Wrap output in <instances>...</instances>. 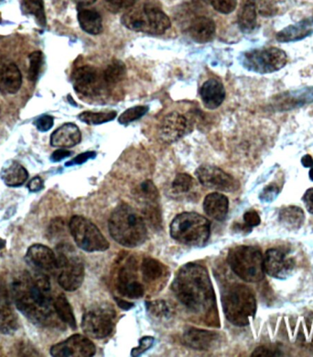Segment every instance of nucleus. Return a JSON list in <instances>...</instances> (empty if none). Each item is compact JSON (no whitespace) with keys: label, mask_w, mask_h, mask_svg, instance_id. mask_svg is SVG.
<instances>
[{"label":"nucleus","mask_w":313,"mask_h":357,"mask_svg":"<svg viewBox=\"0 0 313 357\" xmlns=\"http://www.w3.org/2000/svg\"><path fill=\"white\" fill-rule=\"evenodd\" d=\"M172 289L189 312L207 324L219 326L216 298L207 269L199 264L189 263L179 268Z\"/></svg>","instance_id":"nucleus-1"},{"label":"nucleus","mask_w":313,"mask_h":357,"mask_svg":"<svg viewBox=\"0 0 313 357\" xmlns=\"http://www.w3.org/2000/svg\"><path fill=\"white\" fill-rule=\"evenodd\" d=\"M13 296L17 309L33 321L42 326L55 324L54 301L47 274L23 271L13 280ZM57 315V314H56Z\"/></svg>","instance_id":"nucleus-2"},{"label":"nucleus","mask_w":313,"mask_h":357,"mask_svg":"<svg viewBox=\"0 0 313 357\" xmlns=\"http://www.w3.org/2000/svg\"><path fill=\"white\" fill-rule=\"evenodd\" d=\"M109 230L115 242L127 248L143 245L147 238L143 218L127 204L118 206L113 211L109 220Z\"/></svg>","instance_id":"nucleus-3"},{"label":"nucleus","mask_w":313,"mask_h":357,"mask_svg":"<svg viewBox=\"0 0 313 357\" xmlns=\"http://www.w3.org/2000/svg\"><path fill=\"white\" fill-rule=\"evenodd\" d=\"M222 305L225 318L236 326H246L257 312V301L249 287L234 284L222 293Z\"/></svg>","instance_id":"nucleus-4"},{"label":"nucleus","mask_w":313,"mask_h":357,"mask_svg":"<svg viewBox=\"0 0 313 357\" xmlns=\"http://www.w3.org/2000/svg\"><path fill=\"white\" fill-rule=\"evenodd\" d=\"M170 232V236L182 245L202 248L210 238L211 223L202 215L182 213L174 218Z\"/></svg>","instance_id":"nucleus-5"},{"label":"nucleus","mask_w":313,"mask_h":357,"mask_svg":"<svg viewBox=\"0 0 313 357\" xmlns=\"http://www.w3.org/2000/svg\"><path fill=\"white\" fill-rule=\"evenodd\" d=\"M121 22L129 30L150 34L164 33L172 25L169 17L161 8L147 3L127 11Z\"/></svg>","instance_id":"nucleus-6"},{"label":"nucleus","mask_w":313,"mask_h":357,"mask_svg":"<svg viewBox=\"0 0 313 357\" xmlns=\"http://www.w3.org/2000/svg\"><path fill=\"white\" fill-rule=\"evenodd\" d=\"M262 252L255 246L240 245L228 252L227 262L234 274L249 283H257L265 277Z\"/></svg>","instance_id":"nucleus-7"},{"label":"nucleus","mask_w":313,"mask_h":357,"mask_svg":"<svg viewBox=\"0 0 313 357\" xmlns=\"http://www.w3.org/2000/svg\"><path fill=\"white\" fill-rule=\"evenodd\" d=\"M57 270H59L58 282L66 291L79 289L85 278V266L74 249L68 245L57 248Z\"/></svg>","instance_id":"nucleus-8"},{"label":"nucleus","mask_w":313,"mask_h":357,"mask_svg":"<svg viewBox=\"0 0 313 357\" xmlns=\"http://www.w3.org/2000/svg\"><path fill=\"white\" fill-rule=\"evenodd\" d=\"M69 230L78 248L89 252H104L109 248V241L97 226L83 216H74L70 220Z\"/></svg>","instance_id":"nucleus-9"},{"label":"nucleus","mask_w":313,"mask_h":357,"mask_svg":"<svg viewBox=\"0 0 313 357\" xmlns=\"http://www.w3.org/2000/svg\"><path fill=\"white\" fill-rule=\"evenodd\" d=\"M285 52L277 47L256 49L243 55L242 63L249 71L257 74H269L280 70L286 66Z\"/></svg>","instance_id":"nucleus-10"},{"label":"nucleus","mask_w":313,"mask_h":357,"mask_svg":"<svg viewBox=\"0 0 313 357\" xmlns=\"http://www.w3.org/2000/svg\"><path fill=\"white\" fill-rule=\"evenodd\" d=\"M115 320V310L107 305H102L89 310L83 314L82 329L90 338H106L114 330Z\"/></svg>","instance_id":"nucleus-11"},{"label":"nucleus","mask_w":313,"mask_h":357,"mask_svg":"<svg viewBox=\"0 0 313 357\" xmlns=\"http://www.w3.org/2000/svg\"><path fill=\"white\" fill-rule=\"evenodd\" d=\"M195 175L199 182L210 190L234 192L239 188V183L236 179L214 165H201L197 168Z\"/></svg>","instance_id":"nucleus-12"},{"label":"nucleus","mask_w":313,"mask_h":357,"mask_svg":"<svg viewBox=\"0 0 313 357\" xmlns=\"http://www.w3.org/2000/svg\"><path fill=\"white\" fill-rule=\"evenodd\" d=\"M72 78L75 91L85 97L98 94L104 86L103 75L93 66L78 68L72 74Z\"/></svg>","instance_id":"nucleus-13"},{"label":"nucleus","mask_w":313,"mask_h":357,"mask_svg":"<svg viewBox=\"0 0 313 357\" xmlns=\"http://www.w3.org/2000/svg\"><path fill=\"white\" fill-rule=\"evenodd\" d=\"M97 352L94 342L81 335H72L65 341L54 344L50 353L55 357H90Z\"/></svg>","instance_id":"nucleus-14"},{"label":"nucleus","mask_w":313,"mask_h":357,"mask_svg":"<svg viewBox=\"0 0 313 357\" xmlns=\"http://www.w3.org/2000/svg\"><path fill=\"white\" fill-rule=\"evenodd\" d=\"M191 123L178 112L170 113L162 119L159 128V137L167 144L175 143L191 132Z\"/></svg>","instance_id":"nucleus-15"},{"label":"nucleus","mask_w":313,"mask_h":357,"mask_svg":"<svg viewBox=\"0 0 313 357\" xmlns=\"http://www.w3.org/2000/svg\"><path fill=\"white\" fill-rule=\"evenodd\" d=\"M265 273L272 278L285 280L294 271V261L286 257L282 251L269 249L266 252L263 261Z\"/></svg>","instance_id":"nucleus-16"},{"label":"nucleus","mask_w":313,"mask_h":357,"mask_svg":"<svg viewBox=\"0 0 313 357\" xmlns=\"http://www.w3.org/2000/svg\"><path fill=\"white\" fill-rule=\"evenodd\" d=\"M26 262L35 271L45 273L54 272L57 270V257L54 252L48 246L36 243L28 249L26 254Z\"/></svg>","instance_id":"nucleus-17"},{"label":"nucleus","mask_w":313,"mask_h":357,"mask_svg":"<svg viewBox=\"0 0 313 357\" xmlns=\"http://www.w3.org/2000/svg\"><path fill=\"white\" fill-rule=\"evenodd\" d=\"M22 84V75L15 63L0 59V92L7 95L16 94Z\"/></svg>","instance_id":"nucleus-18"},{"label":"nucleus","mask_w":313,"mask_h":357,"mask_svg":"<svg viewBox=\"0 0 313 357\" xmlns=\"http://www.w3.org/2000/svg\"><path fill=\"white\" fill-rule=\"evenodd\" d=\"M184 342L191 349L209 351L213 349L219 341V335L211 331L197 329L189 327L184 333Z\"/></svg>","instance_id":"nucleus-19"},{"label":"nucleus","mask_w":313,"mask_h":357,"mask_svg":"<svg viewBox=\"0 0 313 357\" xmlns=\"http://www.w3.org/2000/svg\"><path fill=\"white\" fill-rule=\"evenodd\" d=\"M19 322L5 287L0 285V332L4 335L15 333Z\"/></svg>","instance_id":"nucleus-20"},{"label":"nucleus","mask_w":313,"mask_h":357,"mask_svg":"<svg viewBox=\"0 0 313 357\" xmlns=\"http://www.w3.org/2000/svg\"><path fill=\"white\" fill-rule=\"evenodd\" d=\"M216 23L205 16L195 17L191 20L188 33L194 42L205 43L211 42L216 36Z\"/></svg>","instance_id":"nucleus-21"},{"label":"nucleus","mask_w":313,"mask_h":357,"mask_svg":"<svg viewBox=\"0 0 313 357\" xmlns=\"http://www.w3.org/2000/svg\"><path fill=\"white\" fill-rule=\"evenodd\" d=\"M82 133L74 123H65L58 128L51 136V144L54 147L71 148L80 144Z\"/></svg>","instance_id":"nucleus-22"},{"label":"nucleus","mask_w":313,"mask_h":357,"mask_svg":"<svg viewBox=\"0 0 313 357\" xmlns=\"http://www.w3.org/2000/svg\"><path fill=\"white\" fill-rule=\"evenodd\" d=\"M204 105L209 109H216L224 102L225 89L224 85L216 79H209L200 90Z\"/></svg>","instance_id":"nucleus-23"},{"label":"nucleus","mask_w":313,"mask_h":357,"mask_svg":"<svg viewBox=\"0 0 313 357\" xmlns=\"http://www.w3.org/2000/svg\"><path fill=\"white\" fill-rule=\"evenodd\" d=\"M204 210L211 219L223 222L227 216L229 210L227 197L222 193L209 194L204 199Z\"/></svg>","instance_id":"nucleus-24"},{"label":"nucleus","mask_w":313,"mask_h":357,"mask_svg":"<svg viewBox=\"0 0 313 357\" xmlns=\"http://www.w3.org/2000/svg\"><path fill=\"white\" fill-rule=\"evenodd\" d=\"M0 176L3 182L8 187H19L24 184L29 178L28 171L23 165L16 161L6 162L3 167Z\"/></svg>","instance_id":"nucleus-25"},{"label":"nucleus","mask_w":313,"mask_h":357,"mask_svg":"<svg viewBox=\"0 0 313 357\" xmlns=\"http://www.w3.org/2000/svg\"><path fill=\"white\" fill-rule=\"evenodd\" d=\"M78 22L86 33L97 36L103 31L102 17L97 10L81 8L78 13Z\"/></svg>","instance_id":"nucleus-26"},{"label":"nucleus","mask_w":313,"mask_h":357,"mask_svg":"<svg viewBox=\"0 0 313 357\" xmlns=\"http://www.w3.org/2000/svg\"><path fill=\"white\" fill-rule=\"evenodd\" d=\"M239 25L243 33H251L257 26L256 0H243L239 13Z\"/></svg>","instance_id":"nucleus-27"},{"label":"nucleus","mask_w":313,"mask_h":357,"mask_svg":"<svg viewBox=\"0 0 313 357\" xmlns=\"http://www.w3.org/2000/svg\"><path fill=\"white\" fill-rule=\"evenodd\" d=\"M313 23L311 22H303L294 26H289L285 30L277 34L278 42L287 43L292 40L303 39V38L311 36L313 33Z\"/></svg>","instance_id":"nucleus-28"},{"label":"nucleus","mask_w":313,"mask_h":357,"mask_svg":"<svg viewBox=\"0 0 313 357\" xmlns=\"http://www.w3.org/2000/svg\"><path fill=\"white\" fill-rule=\"evenodd\" d=\"M126 66L120 60L112 61L102 73L104 86L107 89L114 88L124 79L126 75Z\"/></svg>","instance_id":"nucleus-29"},{"label":"nucleus","mask_w":313,"mask_h":357,"mask_svg":"<svg viewBox=\"0 0 313 357\" xmlns=\"http://www.w3.org/2000/svg\"><path fill=\"white\" fill-rule=\"evenodd\" d=\"M54 309L57 317L65 324L69 325L70 328L75 330L77 328V320H75L74 310L70 304L65 295L60 294L54 301Z\"/></svg>","instance_id":"nucleus-30"},{"label":"nucleus","mask_w":313,"mask_h":357,"mask_svg":"<svg viewBox=\"0 0 313 357\" xmlns=\"http://www.w3.org/2000/svg\"><path fill=\"white\" fill-rule=\"evenodd\" d=\"M141 272L145 282L150 284L162 278L165 273V266L154 258L146 257L142 261Z\"/></svg>","instance_id":"nucleus-31"},{"label":"nucleus","mask_w":313,"mask_h":357,"mask_svg":"<svg viewBox=\"0 0 313 357\" xmlns=\"http://www.w3.org/2000/svg\"><path fill=\"white\" fill-rule=\"evenodd\" d=\"M280 220L287 227L300 228L304 220L303 211L295 206L283 208L280 211Z\"/></svg>","instance_id":"nucleus-32"},{"label":"nucleus","mask_w":313,"mask_h":357,"mask_svg":"<svg viewBox=\"0 0 313 357\" xmlns=\"http://www.w3.org/2000/svg\"><path fill=\"white\" fill-rule=\"evenodd\" d=\"M22 7L26 13L33 15L39 25L45 27L46 16L43 0H22Z\"/></svg>","instance_id":"nucleus-33"},{"label":"nucleus","mask_w":313,"mask_h":357,"mask_svg":"<svg viewBox=\"0 0 313 357\" xmlns=\"http://www.w3.org/2000/svg\"><path fill=\"white\" fill-rule=\"evenodd\" d=\"M117 117V112H86L81 113L78 118L83 123L89 124V126H98V124H103L109 123Z\"/></svg>","instance_id":"nucleus-34"},{"label":"nucleus","mask_w":313,"mask_h":357,"mask_svg":"<svg viewBox=\"0 0 313 357\" xmlns=\"http://www.w3.org/2000/svg\"><path fill=\"white\" fill-rule=\"evenodd\" d=\"M143 214L145 220L152 226V229L155 230L161 229V213L156 202H146Z\"/></svg>","instance_id":"nucleus-35"},{"label":"nucleus","mask_w":313,"mask_h":357,"mask_svg":"<svg viewBox=\"0 0 313 357\" xmlns=\"http://www.w3.org/2000/svg\"><path fill=\"white\" fill-rule=\"evenodd\" d=\"M29 61H30V66H29L28 70V79L31 82L37 81L40 70H42V66L43 65V54L42 52L36 51L33 52L29 56Z\"/></svg>","instance_id":"nucleus-36"},{"label":"nucleus","mask_w":313,"mask_h":357,"mask_svg":"<svg viewBox=\"0 0 313 357\" xmlns=\"http://www.w3.org/2000/svg\"><path fill=\"white\" fill-rule=\"evenodd\" d=\"M150 107L147 106H136L130 107L127 109L126 112L122 113L118 121L122 126H127L133 123V121H138V119L143 117L147 112H149Z\"/></svg>","instance_id":"nucleus-37"},{"label":"nucleus","mask_w":313,"mask_h":357,"mask_svg":"<svg viewBox=\"0 0 313 357\" xmlns=\"http://www.w3.org/2000/svg\"><path fill=\"white\" fill-rule=\"evenodd\" d=\"M194 180L188 174H179L172 182V191L176 194H184L189 192L193 188Z\"/></svg>","instance_id":"nucleus-38"},{"label":"nucleus","mask_w":313,"mask_h":357,"mask_svg":"<svg viewBox=\"0 0 313 357\" xmlns=\"http://www.w3.org/2000/svg\"><path fill=\"white\" fill-rule=\"evenodd\" d=\"M138 193L145 202H156L159 199L158 188L150 180H146L141 183L139 185Z\"/></svg>","instance_id":"nucleus-39"},{"label":"nucleus","mask_w":313,"mask_h":357,"mask_svg":"<svg viewBox=\"0 0 313 357\" xmlns=\"http://www.w3.org/2000/svg\"><path fill=\"white\" fill-rule=\"evenodd\" d=\"M147 310L156 318H168L170 314L169 306L164 301L147 303Z\"/></svg>","instance_id":"nucleus-40"},{"label":"nucleus","mask_w":313,"mask_h":357,"mask_svg":"<svg viewBox=\"0 0 313 357\" xmlns=\"http://www.w3.org/2000/svg\"><path fill=\"white\" fill-rule=\"evenodd\" d=\"M211 7L222 14H230L236 10L237 0H209Z\"/></svg>","instance_id":"nucleus-41"},{"label":"nucleus","mask_w":313,"mask_h":357,"mask_svg":"<svg viewBox=\"0 0 313 357\" xmlns=\"http://www.w3.org/2000/svg\"><path fill=\"white\" fill-rule=\"evenodd\" d=\"M138 1V0H104L106 8L112 13H120L122 10H129Z\"/></svg>","instance_id":"nucleus-42"},{"label":"nucleus","mask_w":313,"mask_h":357,"mask_svg":"<svg viewBox=\"0 0 313 357\" xmlns=\"http://www.w3.org/2000/svg\"><path fill=\"white\" fill-rule=\"evenodd\" d=\"M154 342L155 339L152 337V336H145V337L139 340L138 347L132 350L131 355L133 356H138L142 355V354L146 353L147 350H150L153 347Z\"/></svg>","instance_id":"nucleus-43"},{"label":"nucleus","mask_w":313,"mask_h":357,"mask_svg":"<svg viewBox=\"0 0 313 357\" xmlns=\"http://www.w3.org/2000/svg\"><path fill=\"white\" fill-rule=\"evenodd\" d=\"M54 120L51 116L45 115L42 116V117L38 119L36 121V127L37 129L40 130V132H45L50 130L54 126Z\"/></svg>","instance_id":"nucleus-44"},{"label":"nucleus","mask_w":313,"mask_h":357,"mask_svg":"<svg viewBox=\"0 0 313 357\" xmlns=\"http://www.w3.org/2000/svg\"><path fill=\"white\" fill-rule=\"evenodd\" d=\"M97 156V153L95 152H86L81 153V155L77 156L74 159H72V161H70L66 164V167H71V165H82L83 162L88 161L89 159L95 158Z\"/></svg>","instance_id":"nucleus-45"},{"label":"nucleus","mask_w":313,"mask_h":357,"mask_svg":"<svg viewBox=\"0 0 313 357\" xmlns=\"http://www.w3.org/2000/svg\"><path fill=\"white\" fill-rule=\"evenodd\" d=\"M243 220L249 227H255L260 225V217L256 211H250L243 215Z\"/></svg>","instance_id":"nucleus-46"},{"label":"nucleus","mask_w":313,"mask_h":357,"mask_svg":"<svg viewBox=\"0 0 313 357\" xmlns=\"http://www.w3.org/2000/svg\"><path fill=\"white\" fill-rule=\"evenodd\" d=\"M278 351L275 349H269L268 347H259L252 354L253 357H269V356H280V354H278Z\"/></svg>","instance_id":"nucleus-47"},{"label":"nucleus","mask_w":313,"mask_h":357,"mask_svg":"<svg viewBox=\"0 0 313 357\" xmlns=\"http://www.w3.org/2000/svg\"><path fill=\"white\" fill-rule=\"evenodd\" d=\"M43 188H45L43 180L40 176H36V178L31 179L28 185V188L31 192H39Z\"/></svg>","instance_id":"nucleus-48"},{"label":"nucleus","mask_w":313,"mask_h":357,"mask_svg":"<svg viewBox=\"0 0 313 357\" xmlns=\"http://www.w3.org/2000/svg\"><path fill=\"white\" fill-rule=\"evenodd\" d=\"M72 152H70L68 150L65 149H59L55 151L54 153L51 155V161L54 162H60L63 160V159L69 158V156L72 155Z\"/></svg>","instance_id":"nucleus-49"},{"label":"nucleus","mask_w":313,"mask_h":357,"mask_svg":"<svg viewBox=\"0 0 313 357\" xmlns=\"http://www.w3.org/2000/svg\"><path fill=\"white\" fill-rule=\"evenodd\" d=\"M304 204H305L307 211L313 214V188H310L306 191L303 196Z\"/></svg>","instance_id":"nucleus-50"},{"label":"nucleus","mask_w":313,"mask_h":357,"mask_svg":"<svg viewBox=\"0 0 313 357\" xmlns=\"http://www.w3.org/2000/svg\"><path fill=\"white\" fill-rule=\"evenodd\" d=\"M115 303H117L118 306L120 307V309L123 310H131L133 307L135 306L134 303H129V301H126L122 300L120 298H115Z\"/></svg>","instance_id":"nucleus-51"},{"label":"nucleus","mask_w":313,"mask_h":357,"mask_svg":"<svg viewBox=\"0 0 313 357\" xmlns=\"http://www.w3.org/2000/svg\"><path fill=\"white\" fill-rule=\"evenodd\" d=\"M301 162L305 167H313V159L311 155H305L301 159Z\"/></svg>","instance_id":"nucleus-52"},{"label":"nucleus","mask_w":313,"mask_h":357,"mask_svg":"<svg viewBox=\"0 0 313 357\" xmlns=\"http://www.w3.org/2000/svg\"><path fill=\"white\" fill-rule=\"evenodd\" d=\"M72 1L77 3V4L81 6V7H85V6H89L97 1V0H72Z\"/></svg>","instance_id":"nucleus-53"},{"label":"nucleus","mask_w":313,"mask_h":357,"mask_svg":"<svg viewBox=\"0 0 313 357\" xmlns=\"http://www.w3.org/2000/svg\"><path fill=\"white\" fill-rule=\"evenodd\" d=\"M310 178H311L313 181V167L312 168L311 171H310Z\"/></svg>","instance_id":"nucleus-54"},{"label":"nucleus","mask_w":313,"mask_h":357,"mask_svg":"<svg viewBox=\"0 0 313 357\" xmlns=\"http://www.w3.org/2000/svg\"><path fill=\"white\" fill-rule=\"evenodd\" d=\"M0 115H1V109H0Z\"/></svg>","instance_id":"nucleus-55"},{"label":"nucleus","mask_w":313,"mask_h":357,"mask_svg":"<svg viewBox=\"0 0 313 357\" xmlns=\"http://www.w3.org/2000/svg\"><path fill=\"white\" fill-rule=\"evenodd\" d=\"M2 1H3V0H0V2H2Z\"/></svg>","instance_id":"nucleus-56"}]
</instances>
